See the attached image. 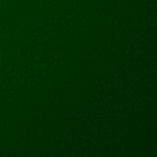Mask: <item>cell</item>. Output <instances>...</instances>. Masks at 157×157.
<instances>
[]
</instances>
